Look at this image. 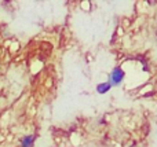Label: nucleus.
<instances>
[{"mask_svg":"<svg viewBox=\"0 0 157 147\" xmlns=\"http://www.w3.org/2000/svg\"><path fill=\"white\" fill-rule=\"evenodd\" d=\"M124 77H125L124 70L117 66V68H114L113 70H112L110 76H109V84H110L112 87H117V85H120L124 81Z\"/></svg>","mask_w":157,"mask_h":147,"instance_id":"f257e3e1","label":"nucleus"},{"mask_svg":"<svg viewBox=\"0 0 157 147\" xmlns=\"http://www.w3.org/2000/svg\"><path fill=\"white\" fill-rule=\"evenodd\" d=\"M36 140L35 135H28L21 140V147H33V143Z\"/></svg>","mask_w":157,"mask_h":147,"instance_id":"f03ea898","label":"nucleus"},{"mask_svg":"<svg viewBox=\"0 0 157 147\" xmlns=\"http://www.w3.org/2000/svg\"><path fill=\"white\" fill-rule=\"evenodd\" d=\"M110 88H112V85L109 84V81L108 83H101V84L97 85V92L102 95V94L109 92V91H110Z\"/></svg>","mask_w":157,"mask_h":147,"instance_id":"7ed1b4c3","label":"nucleus"},{"mask_svg":"<svg viewBox=\"0 0 157 147\" xmlns=\"http://www.w3.org/2000/svg\"><path fill=\"white\" fill-rule=\"evenodd\" d=\"M131 147H135V145H132V146H131Z\"/></svg>","mask_w":157,"mask_h":147,"instance_id":"20e7f679","label":"nucleus"}]
</instances>
